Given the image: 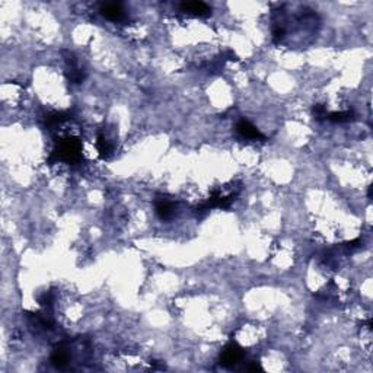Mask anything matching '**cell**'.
Instances as JSON below:
<instances>
[{
  "label": "cell",
  "mask_w": 373,
  "mask_h": 373,
  "mask_svg": "<svg viewBox=\"0 0 373 373\" xmlns=\"http://www.w3.org/2000/svg\"><path fill=\"white\" fill-rule=\"evenodd\" d=\"M236 130H238V133L240 136H243V137H246L249 140L264 139V136L260 133L249 121H246V120H240L239 123H238V126H236Z\"/></svg>",
  "instance_id": "obj_1"
},
{
  "label": "cell",
  "mask_w": 373,
  "mask_h": 373,
  "mask_svg": "<svg viewBox=\"0 0 373 373\" xmlns=\"http://www.w3.org/2000/svg\"><path fill=\"white\" fill-rule=\"evenodd\" d=\"M101 12H102V15H104L105 18L111 19V21H121L123 16H124V12H123L121 6L117 4V3H108V4H104V6L101 7Z\"/></svg>",
  "instance_id": "obj_2"
},
{
  "label": "cell",
  "mask_w": 373,
  "mask_h": 373,
  "mask_svg": "<svg viewBox=\"0 0 373 373\" xmlns=\"http://www.w3.org/2000/svg\"><path fill=\"white\" fill-rule=\"evenodd\" d=\"M183 9L184 10H188L189 13H194V15H198V16H204V15H209L210 13V7L203 3V1H188V3H183Z\"/></svg>",
  "instance_id": "obj_3"
},
{
  "label": "cell",
  "mask_w": 373,
  "mask_h": 373,
  "mask_svg": "<svg viewBox=\"0 0 373 373\" xmlns=\"http://www.w3.org/2000/svg\"><path fill=\"white\" fill-rule=\"evenodd\" d=\"M156 212L159 214L162 219H169L172 213H174V204L171 201H159L156 204Z\"/></svg>",
  "instance_id": "obj_4"
}]
</instances>
